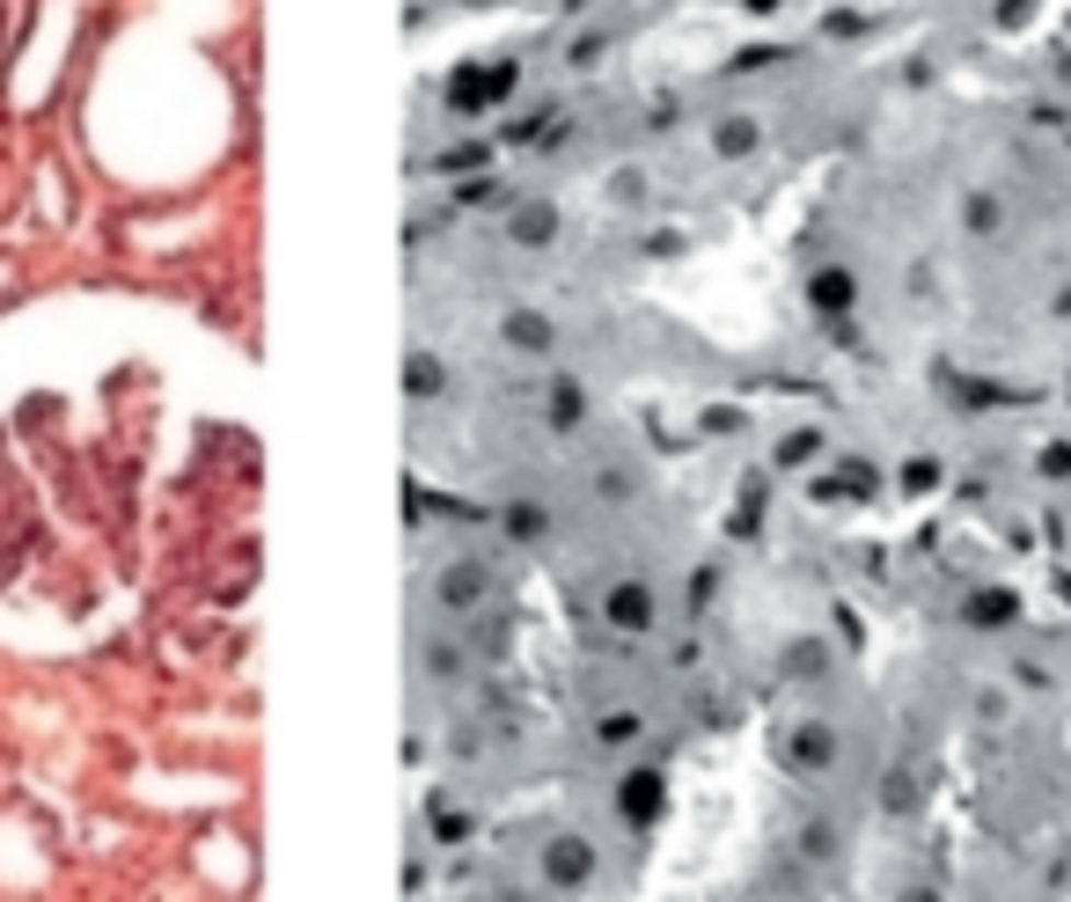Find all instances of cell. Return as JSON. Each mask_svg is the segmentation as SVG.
<instances>
[{"instance_id":"8992f818","label":"cell","mask_w":1071,"mask_h":902,"mask_svg":"<svg viewBox=\"0 0 1071 902\" xmlns=\"http://www.w3.org/2000/svg\"><path fill=\"white\" fill-rule=\"evenodd\" d=\"M440 382H448V374H440L434 352H412V360H404V390H412L418 404H426V396H440Z\"/></svg>"},{"instance_id":"5b68a950","label":"cell","mask_w":1071,"mask_h":902,"mask_svg":"<svg viewBox=\"0 0 1071 902\" xmlns=\"http://www.w3.org/2000/svg\"><path fill=\"white\" fill-rule=\"evenodd\" d=\"M617 807H624V822H654V814H660V778H654V771H632L624 793H617Z\"/></svg>"},{"instance_id":"52a82bcc","label":"cell","mask_w":1071,"mask_h":902,"mask_svg":"<svg viewBox=\"0 0 1071 902\" xmlns=\"http://www.w3.org/2000/svg\"><path fill=\"white\" fill-rule=\"evenodd\" d=\"M507 338L529 345V352H543V345H551V323H543V316H507Z\"/></svg>"},{"instance_id":"6da1fadb","label":"cell","mask_w":1071,"mask_h":902,"mask_svg":"<svg viewBox=\"0 0 1071 902\" xmlns=\"http://www.w3.org/2000/svg\"><path fill=\"white\" fill-rule=\"evenodd\" d=\"M485 594H492V565H485V558H456V565L434 580V602H440V610H456V616L485 610Z\"/></svg>"},{"instance_id":"277c9868","label":"cell","mask_w":1071,"mask_h":902,"mask_svg":"<svg viewBox=\"0 0 1071 902\" xmlns=\"http://www.w3.org/2000/svg\"><path fill=\"white\" fill-rule=\"evenodd\" d=\"M609 624H617V632H654V587L624 580L617 594H609Z\"/></svg>"},{"instance_id":"7a4b0ae2","label":"cell","mask_w":1071,"mask_h":902,"mask_svg":"<svg viewBox=\"0 0 1071 902\" xmlns=\"http://www.w3.org/2000/svg\"><path fill=\"white\" fill-rule=\"evenodd\" d=\"M507 89H514V67H463L448 81V103H456V111H492Z\"/></svg>"},{"instance_id":"3957f363","label":"cell","mask_w":1071,"mask_h":902,"mask_svg":"<svg viewBox=\"0 0 1071 902\" xmlns=\"http://www.w3.org/2000/svg\"><path fill=\"white\" fill-rule=\"evenodd\" d=\"M587 880H595V852L573 844V836H558L551 858H543V888H587Z\"/></svg>"},{"instance_id":"ba28073f","label":"cell","mask_w":1071,"mask_h":902,"mask_svg":"<svg viewBox=\"0 0 1071 902\" xmlns=\"http://www.w3.org/2000/svg\"><path fill=\"white\" fill-rule=\"evenodd\" d=\"M749 140H756V125H741V118H734V125H719V154H741Z\"/></svg>"}]
</instances>
